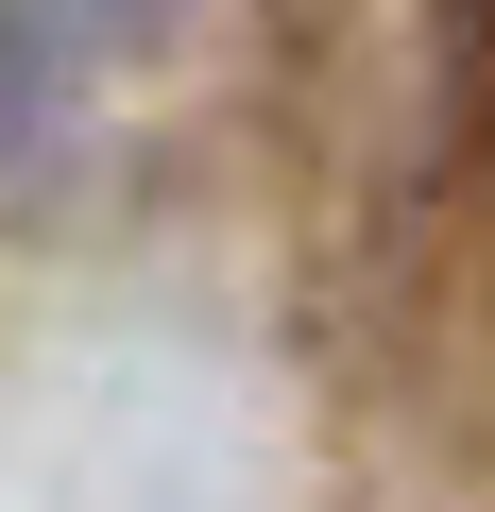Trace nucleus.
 Returning <instances> with one entry per match:
<instances>
[{
    "label": "nucleus",
    "instance_id": "obj_1",
    "mask_svg": "<svg viewBox=\"0 0 495 512\" xmlns=\"http://www.w3.org/2000/svg\"><path fill=\"white\" fill-rule=\"evenodd\" d=\"M69 171H86V69H69V35H35L0 0V222H52Z\"/></svg>",
    "mask_w": 495,
    "mask_h": 512
},
{
    "label": "nucleus",
    "instance_id": "obj_2",
    "mask_svg": "<svg viewBox=\"0 0 495 512\" xmlns=\"http://www.w3.org/2000/svg\"><path fill=\"white\" fill-rule=\"evenodd\" d=\"M69 18H103V35H154V18H188V0H69Z\"/></svg>",
    "mask_w": 495,
    "mask_h": 512
}]
</instances>
